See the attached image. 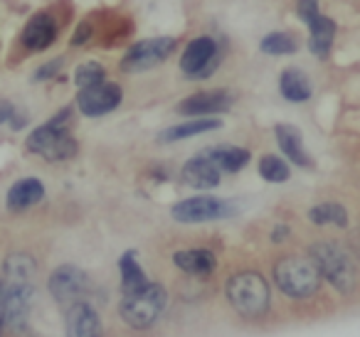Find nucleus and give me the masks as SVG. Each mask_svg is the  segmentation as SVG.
<instances>
[{
	"label": "nucleus",
	"mask_w": 360,
	"mask_h": 337,
	"mask_svg": "<svg viewBox=\"0 0 360 337\" xmlns=\"http://www.w3.org/2000/svg\"><path fill=\"white\" fill-rule=\"evenodd\" d=\"M124 101V91L114 81H104L96 84L91 89H82L77 94V109L89 119H99V116L111 114L114 109H119V104Z\"/></svg>",
	"instance_id": "11"
},
{
	"label": "nucleus",
	"mask_w": 360,
	"mask_h": 337,
	"mask_svg": "<svg viewBox=\"0 0 360 337\" xmlns=\"http://www.w3.org/2000/svg\"><path fill=\"white\" fill-rule=\"evenodd\" d=\"M274 136H276V143H279L281 153L291 160L294 165L299 168H314V160H311L309 150L304 145V136L296 126L291 124H279L274 128Z\"/></svg>",
	"instance_id": "16"
},
{
	"label": "nucleus",
	"mask_w": 360,
	"mask_h": 337,
	"mask_svg": "<svg viewBox=\"0 0 360 337\" xmlns=\"http://www.w3.org/2000/svg\"><path fill=\"white\" fill-rule=\"evenodd\" d=\"M225 296L232 310L245 320H259L269 310V283L257 271H240L227 281Z\"/></svg>",
	"instance_id": "3"
},
{
	"label": "nucleus",
	"mask_w": 360,
	"mask_h": 337,
	"mask_svg": "<svg viewBox=\"0 0 360 337\" xmlns=\"http://www.w3.org/2000/svg\"><path fill=\"white\" fill-rule=\"evenodd\" d=\"M91 37V25L89 22H79V25H77V32H75V37H72V45H84L86 40H89Z\"/></svg>",
	"instance_id": "31"
},
{
	"label": "nucleus",
	"mask_w": 360,
	"mask_h": 337,
	"mask_svg": "<svg viewBox=\"0 0 360 337\" xmlns=\"http://www.w3.org/2000/svg\"><path fill=\"white\" fill-rule=\"evenodd\" d=\"M259 50L264 52V55H271V57L294 55V52L299 50V37H296L294 32H286V30L269 32V35L262 37Z\"/></svg>",
	"instance_id": "26"
},
{
	"label": "nucleus",
	"mask_w": 360,
	"mask_h": 337,
	"mask_svg": "<svg viewBox=\"0 0 360 337\" xmlns=\"http://www.w3.org/2000/svg\"><path fill=\"white\" fill-rule=\"evenodd\" d=\"M309 50L311 55H316L319 60H326L330 55V47H333L335 32H338V25L335 20L326 15H319L314 22H309Z\"/></svg>",
	"instance_id": "19"
},
{
	"label": "nucleus",
	"mask_w": 360,
	"mask_h": 337,
	"mask_svg": "<svg viewBox=\"0 0 360 337\" xmlns=\"http://www.w3.org/2000/svg\"><path fill=\"white\" fill-rule=\"evenodd\" d=\"M45 199V185L37 178H22L18 183H13V187L8 190V209L13 212H22L27 207H35L37 202Z\"/></svg>",
	"instance_id": "17"
},
{
	"label": "nucleus",
	"mask_w": 360,
	"mask_h": 337,
	"mask_svg": "<svg viewBox=\"0 0 360 337\" xmlns=\"http://www.w3.org/2000/svg\"><path fill=\"white\" fill-rule=\"evenodd\" d=\"M274 281L281 293L301 300V298H311L314 293H319L323 278L311 258L286 256L274 266Z\"/></svg>",
	"instance_id": "5"
},
{
	"label": "nucleus",
	"mask_w": 360,
	"mask_h": 337,
	"mask_svg": "<svg viewBox=\"0 0 360 337\" xmlns=\"http://www.w3.org/2000/svg\"><path fill=\"white\" fill-rule=\"evenodd\" d=\"M309 222L316 227H348V209L338 202H321L309 209Z\"/></svg>",
	"instance_id": "24"
},
{
	"label": "nucleus",
	"mask_w": 360,
	"mask_h": 337,
	"mask_svg": "<svg viewBox=\"0 0 360 337\" xmlns=\"http://www.w3.org/2000/svg\"><path fill=\"white\" fill-rule=\"evenodd\" d=\"M106 81V70L99 65V62H84V65L77 67L75 72V84L82 89H91L96 84H104Z\"/></svg>",
	"instance_id": "28"
},
{
	"label": "nucleus",
	"mask_w": 360,
	"mask_h": 337,
	"mask_svg": "<svg viewBox=\"0 0 360 337\" xmlns=\"http://www.w3.org/2000/svg\"><path fill=\"white\" fill-rule=\"evenodd\" d=\"M47 288H50V296L60 303L62 308H70L79 300H86V293H89L91 283L82 268L65 263V266H57L55 271L47 278Z\"/></svg>",
	"instance_id": "8"
},
{
	"label": "nucleus",
	"mask_w": 360,
	"mask_h": 337,
	"mask_svg": "<svg viewBox=\"0 0 360 337\" xmlns=\"http://www.w3.org/2000/svg\"><path fill=\"white\" fill-rule=\"evenodd\" d=\"M235 212L227 199L212 197V194H195V197L180 199L178 204H173L170 214L175 222L180 224H205L215 222V219H225Z\"/></svg>",
	"instance_id": "6"
},
{
	"label": "nucleus",
	"mask_w": 360,
	"mask_h": 337,
	"mask_svg": "<svg viewBox=\"0 0 360 337\" xmlns=\"http://www.w3.org/2000/svg\"><path fill=\"white\" fill-rule=\"evenodd\" d=\"M180 180L193 190H212L222 183V170L205 153H200L183 165Z\"/></svg>",
	"instance_id": "14"
},
{
	"label": "nucleus",
	"mask_w": 360,
	"mask_h": 337,
	"mask_svg": "<svg viewBox=\"0 0 360 337\" xmlns=\"http://www.w3.org/2000/svg\"><path fill=\"white\" fill-rule=\"evenodd\" d=\"M57 40V22L50 13H37L22 30V45L30 52H42Z\"/></svg>",
	"instance_id": "15"
},
{
	"label": "nucleus",
	"mask_w": 360,
	"mask_h": 337,
	"mask_svg": "<svg viewBox=\"0 0 360 337\" xmlns=\"http://www.w3.org/2000/svg\"><path fill=\"white\" fill-rule=\"evenodd\" d=\"M13 116H15V109H13V104H8V101H0V126L11 124Z\"/></svg>",
	"instance_id": "32"
},
{
	"label": "nucleus",
	"mask_w": 360,
	"mask_h": 337,
	"mask_svg": "<svg viewBox=\"0 0 360 337\" xmlns=\"http://www.w3.org/2000/svg\"><path fill=\"white\" fill-rule=\"evenodd\" d=\"M0 291H3V281H0Z\"/></svg>",
	"instance_id": "36"
},
{
	"label": "nucleus",
	"mask_w": 360,
	"mask_h": 337,
	"mask_svg": "<svg viewBox=\"0 0 360 337\" xmlns=\"http://www.w3.org/2000/svg\"><path fill=\"white\" fill-rule=\"evenodd\" d=\"M65 67V60H52V62H47V65H42L40 70L35 72V77L32 79L35 81H45V79H52V77L57 74V72Z\"/></svg>",
	"instance_id": "30"
},
{
	"label": "nucleus",
	"mask_w": 360,
	"mask_h": 337,
	"mask_svg": "<svg viewBox=\"0 0 360 337\" xmlns=\"http://www.w3.org/2000/svg\"><path fill=\"white\" fill-rule=\"evenodd\" d=\"M286 237H289V227H286V224H276L274 232H271V242L279 244V242H284Z\"/></svg>",
	"instance_id": "33"
},
{
	"label": "nucleus",
	"mask_w": 360,
	"mask_h": 337,
	"mask_svg": "<svg viewBox=\"0 0 360 337\" xmlns=\"http://www.w3.org/2000/svg\"><path fill=\"white\" fill-rule=\"evenodd\" d=\"M220 126H222L220 119H191V121H186V124L170 126V128L160 131L158 140H160V143H178V140L193 138V136H200V133H210V131H217Z\"/></svg>",
	"instance_id": "23"
},
{
	"label": "nucleus",
	"mask_w": 360,
	"mask_h": 337,
	"mask_svg": "<svg viewBox=\"0 0 360 337\" xmlns=\"http://www.w3.org/2000/svg\"><path fill=\"white\" fill-rule=\"evenodd\" d=\"M35 271H37L35 261H32V256H27V253H11L6 266H3L6 283H20V286H32Z\"/></svg>",
	"instance_id": "25"
},
{
	"label": "nucleus",
	"mask_w": 360,
	"mask_h": 337,
	"mask_svg": "<svg viewBox=\"0 0 360 337\" xmlns=\"http://www.w3.org/2000/svg\"><path fill=\"white\" fill-rule=\"evenodd\" d=\"M173 263L191 276H210L217 268V256L210 249H183L173 253Z\"/></svg>",
	"instance_id": "18"
},
{
	"label": "nucleus",
	"mask_w": 360,
	"mask_h": 337,
	"mask_svg": "<svg viewBox=\"0 0 360 337\" xmlns=\"http://www.w3.org/2000/svg\"><path fill=\"white\" fill-rule=\"evenodd\" d=\"M259 175L266 180V183H286L291 178V168L284 158L279 155H262L259 158Z\"/></svg>",
	"instance_id": "27"
},
{
	"label": "nucleus",
	"mask_w": 360,
	"mask_h": 337,
	"mask_svg": "<svg viewBox=\"0 0 360 337\" xmlns=\"http://www.w3.org/2000/svg\"><path fill=\"white\" fill-rule=\"evenodd\" d=\"M220 45L212 37L202 35L186 45L183 57H180V70L186 72V77H191V79H207L220 67Z\"/></svg>",
	"instance_id": "7"
},
{
	"label": "nucleus",
	"mask_w": 360,
	"mask_h": 337,
	"mask_svg": "<svg viewBox=\"0 0 360 337\" xmlns=\"http://www.w3.org/2000/svg\"><path fill=\"white\" fill-rule=\"evenodd\" d=\"M355 242H358V251H360V229H358V234H355Z\"/></svg>",
	"instance_id": "35"
},
{
	"label": "nucleus",
	"mask_w": 360,
	"mask_h": 337,
	"mask_svg": "<svg viewBox=\"0 0 360 337\" xmlns=\"http://www.w3.org/2000/svg\"><path fill=\"white\" fill-rule=\"evenodd\" d=\"M119 273H121V296H131V293H139L148 286V276L141 268L139 258H136V251H124L119 256Z\"/></svg>",
	"instance_id": "20"
},
{
	"label": "nucleus",
	"mask_w": 360,
	"mask_h": 337,
	"mask_svg": "<svg viewBox=\"0 0 360 337\" xmlns=\"http://www.w3.org/2000/svg\"><path fill=\"white\" fill-rule=\"evenodd\" d=\"M72 124V109H62L52 116L47 124L37 126L30 136H27L25 145L30 153L42 155L50 163H65V160L77 155V140L70 133Z\"/></svg>",
	"instance_id": "1"
},
{
	"label": "nucleus",
	"mask_w": 360,
	"mask_h": 337,
	"mask_svg": "<svg viewBox=\"0 0 360 337\" xmlns=\"http://www.w3.org/2000/svg\"><path fill=\"white\" fill-rule=\"evenodd\" d=\"M165 305H168V291L160 283H148L143 291L131 293V296H121L119 312L129 327H134V330H148L163 315Z\"/></svg>",
	"instance_id": "4"
},
{
	"label": "nucleus",
	"mask_w": 360,
	"mask_h": 337,
	"mask_svg": "<svg viewBox=\"0 0 360 337\" xmlns=\"http://www.w3.org/2000/svg\"><path fill=\"white\" fill-rule=\"evenodd\" d=\"M279 91L291 104H304V101H309L311 94H314V86H311V79L304 72L296 70V67H289V70H284L279 77Z\"/></svg>",
	"instance_id": "21"
},
{
	"label": "nucleus",
	"mask_w": 360,
	"mask_h": 337,
	"mask_svg": "<svg viewBox=\"0 0 360 337\" xmlns=\"http://www.w3.org/2000/svg\"><path fill=\"white\" fill-rule=\"evenodd\" d=\"M309 256L314 266L319 268L321 278L328 281L338 293L348 296L358 288V263L345 246L326 239V242H316L309 249Z\"/></svg>",
	"instance_id": "2"
},
{
	"label": "nucleus",
	"mask_w": 360,
	"mask_h": 337,
	"mask_svg": "<svg viewBox=\"0 0 360 337\" xmlns=\"http://www.w3.org/2000/svg\"><path fill=\"white\" fill-rule=\"evenodd\" d=\"M67 337H101V317L89 300H79L65 310Z\"/></svg>",
	"instance_id": "13"
},
{
	"label": "nucleus",
	"mask_w": 360,
	"mask_h": 337,
	"mask_svg": "<svg viewBox=\"0 0 360 337\" xmlns=\"http://www.w3.org/2000/svg\"><path fill=\"white\" fill-rule=\"evenodd\" d=\"M202 153H205L222 173H240L252 160L250 150L240 148V145H215V148H205Z\"/></svg>",
	"instance_id": "22"
},
{
	"label": "nucleus",
	"mask_w": 360,
	"mask_h": 337,
	"mask_svg": "<svg viewBox=\"0 0 360 337\" xmlns=\"http://www.w3.org/2000/svg\"><path fill=\"white\" fill-rule=\"evenodd\" d=\"M296 15H299L306 25H309V22H314L316 18L321 15L319 0H296Z\"/></svg>",
	"instance_id": "29"
},
{
	"label": "nucleus",
	"mask_w": 360,
	"mask_h": 337,
	"mask_svg": "<svg viewBox=\"0 0 360 337\" xmlns=\"http://www.w3.org/2000/svg\"><path fill=\"white\" fill-rule=\"evenodd\" d=\"M235 104V96L227 89H212V91H198L178 104V114L193 116V119H210L215 114H225Z\"/></svg>",
	"instance_id": "12"
},
{
	"label": "nucleus",
	"mask_w": 360,
	"mask_h": 337,
	"mask_svg": "<svg viewBox=\"0 0 360 337\" xmlns=\"http://www.w3.org/2000/svg\"><path fill=\"white\" fill-rule=\"evenodd\" d=\"M0 300H3V291H0ZM3 327L6 325H3V315H0V335H3Z\"/></svg>",
	"instance_id": "34"
},
{
	"label": "nucleus",
	"mask_w": 360,
	"mask_h": 337,
	"mask_svg": "<svg viewBox=\"0 0 360 337\" xmlns=\"http://www.w3.org/2000/svg\"><path fill=\"white\" fill-rule=\"evenodd\" d=\"M175 37H148L141 40L136 45L129 47V52L121 60V70L136 74V72H146L158 67L160 62H165L175 52Z\"/></svg>",
	"instance_id": "9"
},
{
	"label": "nucleus",
	"mask_w": 360,
	"mask_h": 337,
	"mask_svg": "<svg viewBox=\"0 0 360 337\" xmlns=\"http://www.w3.org/2000/svg\"><path fill=\"white\" fill-rule=\"evenodd\" d=\"M32 298H35L32 286H20V283H6L3 286L0 315H3V325L11 332H15V335L25 332L32 310Z\"/></svg>",
	"instance_id": "10"
},
{
	"label": "nucleus",
	"mask_w": 360,
	"mask_h": 337,
	"mask_svg": "<svg viewBox=\"0 0 360 337\" xmlns=\"http://www.w3.org/2000/svg\"><path fill=\"white\" fill-rule=\"evenodd\" d=\"M30 337H37V335H30Z\"/></svg>",
	"instance_id": "37"
}]
</instances>
